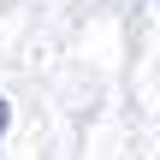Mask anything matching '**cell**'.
<instances>
[{
  "instance_id": "cell-1",
  "label": "cell",
  "mask_w": 160,
  "mask_h": 160,
  "mask_svg": "<svg viewBox=\"0 0 160 160\" xmlns=\"http://www.w3.org/2000/svg\"><path fill=\"white\" fill-rule=\"evenodd\" d=\"M6 119H12V113H6V101H0V131H6Z\"/></svg>"
}]
</instances>
